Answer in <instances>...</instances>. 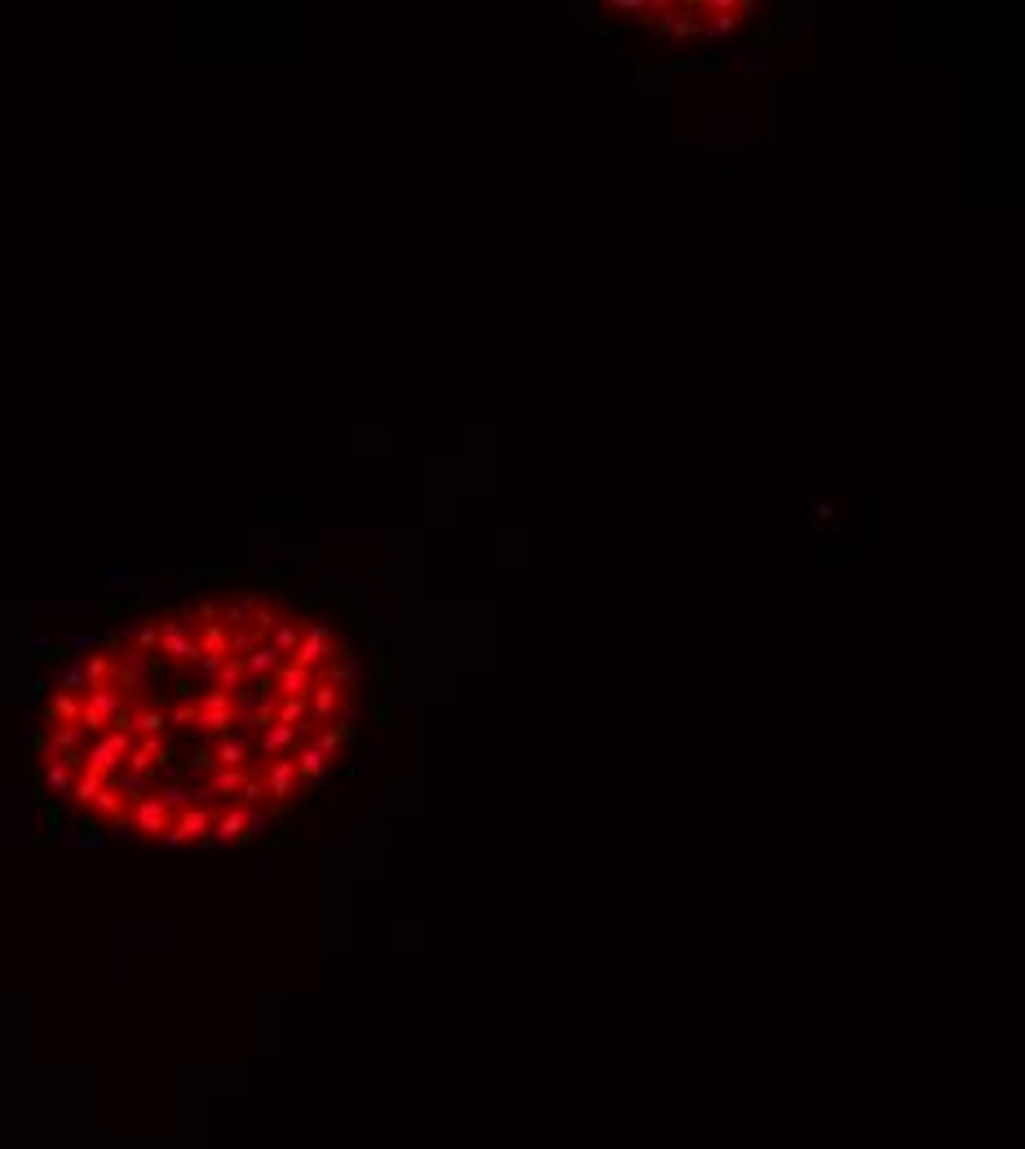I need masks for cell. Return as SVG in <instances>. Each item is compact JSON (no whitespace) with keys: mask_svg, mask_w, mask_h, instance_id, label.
<instances>
[{"mask_svg":"<svg viewBox=\"0 0 1025 1149\" xmlns=\"http://www.w3.org/2000/svg\"><path fill=\"white\" fill-rule=\"evenodd\" d=\"M287 615L278 611V606H270V602H256V611H253V628H256V637H270L278 624H283Z\"/></svg>","mask_w":1025,"mask_h":1149,"instance_id":"cell-3","label":"cell"},{"mask_svg":"<svg viewBox=\"0 0 1025 1149\" xmlns=\"http://www.w3.org/2000/svg\"><path fill=\"white\" fill-rule=\"evenodd\" d=\"M195 624H222V606L208 602V597H199V602H195Z\"/></svg>","mask_w":1025,"mask_h":1149,"instance_id":"cell-5","label":"cell"},{"mask_svg":"<svg viewBox=\"0 0 1025 1149\" xmlns=\"http://www.w3.org/2000/svg\"><path fill=\"white\" fill-rule=\"evenodd\" d=\"M256 602H261V597H253V593H244V597H230V602L222 606V624H226V628H248V624H253Z\"/></svg>","mask_w":1025,"mask_h":1149,"instance_id":"cell-1","label":"cell"},{"mask_svg":"<svg viewBox=\"0 0 1025 1149\" xmlns=\"http://www.w3.org/2000/svg\"><path fill=\"white\" fill-rule=\"evenodd\" d=\"M301 637H305V624H296V619H283V624L270 633V645H274L278 654H296Z\"/></svg>","mask_w":1025,"mask_h":1149,"instance_id":"cell-2","label":"cell"},{"mask_svg":"<svg viewBox=\"0 0 1025 1149\" xmlns=\"http://www.w3.org/2000/svg\"><path fill=\"white\" fill-rule=\"evenodd\" d=\"M128 641L137 650H159V624H141L137 633H128Z\"/></svg>","mask_w":1025,"mask_h":1149,"instance_id":"cell-4","label":"cell"}]
</instances>
